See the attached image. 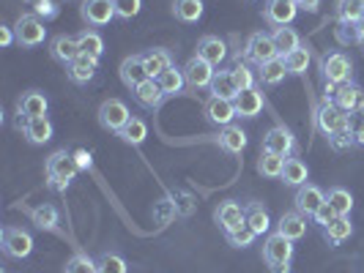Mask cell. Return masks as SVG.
<instances>
[{
    "label": "cell",
    "mask_w": 364,
    "mask_h": 273,
    "mask_svg": "<svg viewBox=\"0 0 364 273\" xmlns=\"http://www.w3.org/2000/svg\"><path fill=\"white\" fill-rule=\"evenodd\" d=\"M77 44H80V52L82 55H91V57L102 60V55H105V38L99 36L96 30H82L77 36Z\"/></svg>",
    "instance_id": "cell-39"
},
{
    "label": "cell",
    "mask_w": 364,
    "mask_h": 273,
    "mask_svg": "<svg viewBox=\"0 0 364 273\" xmlns=\"http://www.w3.org/2000/svg\"><path fill=\"white\" fill-rule=\"evenodd\" d=\"M310 178V169H307V164L301 162V159H296V156H288L285 159V169H282V178L279 181L285 183V186H293V189H299V186H304Z\"/></svg>",
    "instance_id": "cell-28"
},
{
    "label": "cell",
    "mask_w": 364,
    "mask_h": 273,
    "mask_svg": "<svg viewBox=\"0 0 364 273\" xmlns=\"http://www.w3.org/2000/svg\"><path fill=\"white\" fill-rule=\"evenodd\" d=\"M19 131H22V137L31 143V145H44V143H50L53 140V123H50V118L47 115H41V118H25V121H19Z\"/></svg>",
    "instance_id": "cell-16"
},
{
    "label": "cell",
    "mask_w": 364,
    "mask_h": 273,
    "mask_svg": "<svg viewBox=\"0 0 364 273\" xmlns=\"http://www.w3.org/2000/svg\"><path fill=\"white\" fill-rule=\"evenodd\" d=\"M334 218H337V213L331 211V205H328V202H323V205H321V208L315 211V216H312V221H315V224H321V227L326 230V227L331 224V221H334Z\"/></svg>",
    "instance_id": "cell-50"
},
{
    "label": "cell",
    "mask_w": 364,
    "mask_h": 273,
    "mask_svg": "<svg viewBox=\"0 0 364 273\" xmlns=\"http://www.w3.org/2000/svg\"><path fill=\"white\" fill-rule=\"evenodd\" d=\"M255 230L250 227V224H241L238 230H233V233H225V240L233 246V249H247V246H252L255 243Z\"/></svg>",
    "instance_id": "cell-45"
},
{
    "label": "cell",
    "mask_w": 364,
    "mask_h": 273,
    "mask_svg": "<svg viewBox=\"0 0 364 273\" xmlns=\"http://www.w3.org/2000/svg\"><path fill=\"white\" fill-rule=\"evenodd\" d=\"M17 41V33H14V28H9V25H0V44L3 47H11Z\"/></svg>",
    "instance_id": "cell-53"
},
{
    "label": "cell",
    "mask_w": 364,
    "mask_h": 273,
    "mask_svg": "<svg viewBox=\"0 0 364 273\" xmlns=\"http://www.w3.org/2000/svg\"><path fill=\"white\" fill-rule=\"evenodd\" d=\"M47 109H50V101H47L44 93L38 91H25L17 99L19 121H25V118H41V115H47Z\"/></svg>",
    "instance_id": "cell-18"
},
{
    "label": "cell",
    "mask_w": 364,
    "mask_h": 273,
    "mask_svg": "<svg viewBox=\"0 0 364 273\" xmlns=\"http://www.w3.org/2000/svg\"><path fill=\"white\" fill-rule=\"evenodd\" d=\"M233 104H236V115L238 118H257L260 112H263V91L260 88H250V91H241L233 99Z\"/></svg>",
    "instance_id": "cell-19"
},
{
    "label": "cell",
    "mask_w": 364,
    "mask_h": 273,
    "mask_svg": "<svg viewBox=\"0 0 364 273\" xmlns=\"http://www.w3.org/2000/svg\"><path fill=\"white\" fill-rule=\"evenodd\" d=\"M337 17L340 22H364V0H340Z\"/></svg>",
    "instance_id": "cell-42"
},
{
    "label": "cell",
    "mask_w": 364,
    "mask_h": 273,
    "mask_svg": "<svg viewBox=\"0 0 364 273\" xmlns=\"http://www.w3.org/2000/svg\"><path fill=\"white\" fill-rule=\"evenodd\" d=\"M247 143H250V140H247V131L241 126H233V123H230V126L219 128V147H222L225 153H233V156H236V153H241V150L247 147Z\"/></svg>",
    "instance_id": "cell-26"
},
{
    "label": "cell",
    "mask_w": 364,
    "mask_h": 273,
    "mask_svg": "<svg viewBox=\"0 0 364 273\" xmlns=\"http://www.w3.org/2000/svg\"><path fill=\"white\" fill-rule=\"evenodd\" d=\"M334 36L340 44H364V22H340Z\"/></svg>",
    "instance_id": "cell-41"
},
{
    "label": "cell",
    "mask_w": 364,
    "mask_h": 273,
    "mask_svg": "<svg viewBox=\"0 0 364 273\" xmlns=\"http://www.w3.org/2000/svg\"><path fill=\"white\" fill-rule=\"evenodd\" d=\"M356 115H362L364 118V99H362V104H359V109H356Z\"/></svg>",
    "instance_id": "cell-56"
},
{
    "label": "cell",
    "mask_w": 364,
    "mask_h": 273,
    "mask_svg": "<svg viewBox=\"0 0 364 273\" xmlns=\"http://www.w3.org/2000/svg\"><path fill=\"white\" fill-rule=\"evenodd\" d=\"M225 55H228V47H225V41L219 36H203L198 41V57H203L205 63H211L214 69L225 60Z\"/></svg>",
    "instance_id": "cell-25"
},
{
    "label": "cell",
    "mask_w": 364,
    "mask_h": 273,
    "mask_svg": "<svg viewBox=\"0 0 364 273\" xmlns=\"http://www.w3.org/2000/svg\"><path fill=\"white\" fill-rule=\"evenodd\" d=\"M63 273H99V265H96V260L88 257L85 252H74V255L69 257Z\"/></svg>",
    "instance_id": "cell-44"
},
{
    "label": "cell",
    "mask_w": 364,
    "mask_h": 273,
    "mask_svg": "<svg viewBox=\"0 0 364 273\" xmlns=\"http://www.w3.org/2000/svg\"><path fill=\"white\" fill-rule=\"evenodd\" d=\"M315 123H318V128H321L326 137H331V134H337V131H343V128H348V126H353L350 115L343 112L334 101H323V104H321L318 115H315Z\"/></svg>",
    "instance_id": "cell-8"
},
{
    "label": "cell",
    "mask_w": 364,
    "mask_h": 273,
    "mask_svg": "<svg viewBox=\"0 0 364 273\" xmlns=\"http://www.w3.org/2000/svg\"><path fill=\"white\" fill-rule=\"evenodd\" d=\"M74 162H77V167L80 169H91V153L85 150V147H80V150H74Z\"/></svg>",
    "instance_id": "cell-52"
},
{
    "label": "cell",
    "mask_w": 364,
    "mask_h": 273,
    "mask_svg": "<svg viewBox=\"0 0 364 273\" xmlns=\"http://www.w3.org/2000/svg\"><path fill=\"white\" fill-rule=\"evenodd\" d=\"M321 74H323V82L346 85L353 79V63L346 52H331L321 60Z\"/></svg>",
    "instance_id": "cell-4"
},
{
    "label": "cell",
    "mask_w": 364,
    "mask_h": 273,
    "mask_svg": "<svg viewBox=\"0 0 364 273\" xmlns=\"http://www.w3.org/2000/svg\"><path fill=\"white\" fill-rule=\"evenodd\" d=\"M143 60H146L148 77H154V79H156L162 72H167L170 66H176V63H173V55H170V50H162V47L143 52Z\"/></svg>",
    "instance_id": "cell-29"
},
{
    "label": "cell",
    "mask_w": 364,
    "mask_h": 273,
    "mask_svg": "<svg viewBox=\"0 0 364 273\" xmlns=\"http://www.w3.org/2000/svg\"><path fill=\"white\" fill-rule=\"evenodd\" d=\"M80 14L91 28H105L115 19V6L112 0H82Z\"/></svg>",
    "instance_id": "cell-14"
},
{
    "label": "cell",
    "mask_w": 364,
    "mask_h": 273,
    "mask_svg": "<svg viewBox=\"0 0 364 273\" xmlns=\"http://www.w3.org/2000/svg\"><path fill=\"white\" fill-rule=\"evenodd\" d=\"M277 233L285 235L288 240H299V238L307 235V216H301L299 211H291V213H282L279 221H277Z\"/></svg>",
    "instance_id": "cell-23"
},
{
    "label": "cell",
    "mask_w": 364,
    "mask_h": 273,
    "mask_svg": "<svg viewBox=\"0 0 364 273\" xmlns=\"http://www.w3.org/2000/svg\"><path fill=\"white\" fill-rule=\"evenodd\" d=\"M96 265L99 273H127V260L115 252H105V255L96 257Z\"/></svg>",
    "instance_id": "cell-46"
},
{
    "label": "cell",
    "mask_w": 364,
    "mask_h": 273,
    "mask_svg": "<svg viewBox=\"0 0 364 273\" xmlns=\"http://www.w3.org/2000/svg\"><path fill=\"white\" fill-rule=\"evenodd\" d=\"M282 169H285V156H277V153H269L263 150L260 159H257V172L263 178H282Z\"/></svg>",
    "instance_id": "cell-36"
},
{
    "label": "cell",
    "mask_w": 364,
    "mask_h": 273,
    "mask_svg": "<svg viewBox=\"0 0 364 273\" xmlns=\"http://www.w3.org/2000/svg\"><path fill=\"white\" fill-rule=\"evenodd\" d=\"M132 99H134L143 109H159L167 96H164V91L159 88V82L151 77V79H146V82H140L137 88H132Z\"/></svg>",
    "instance_id": "cell-17"
},
{
    "label": "cell",
    "mask_w": 364,
    "mask_h": 273,
    "mask_svg": "<svg viewBox=\"0 0 364 273\" xmlns=\"http://www.w3.org/2000/svg\"><path fill=\"white\" fill-rule=\"evenodd\" d=\"M31 3H36V0H31Z\"/></svg>",
    "instance_id": "cell-57"
},
{
    "label": "cell",
    "mask_w": 364,
    "mask_h": 273,
    "mask_svg": "<svg viewBox=\"0 0 364 273\" xmlns=\"http://www.w3.org/2000/svg\"><path fill=\"white\" fill-rule=\"evenodd\" d=\"M203 115H205V121L211 123V126H230L233 123V118L236 115V104L230 101V99H219V96H211L205 104H203Z\"/></svg>",
    "instance_id": "cell-11"
},
{
    "label": "cell",
    "mask_w": 364,
    "mask_h": 273,
    "mask_svg": "<svg viewBox=\"0 0 364 273\" xmlns=\"http://www.w3.org/2000/svg\"><path fill=\"white\" fill-rule=\"evenodd\" d=\"M364 99V91L356 85V82H346V85H340L337 88V93H334V104L343 109V112H348V115H353L356 109H359V104H362Z\"/></svg>",
    "instance_id": "cell-24"
},
{
    "label": "cell",
    "mask_w": 364,
    "mask_h": 273,
    "mask_svg": "<svg viewBox=\"0 0 364 273\" xmlns=\"http://www.w3.org/2000/svg\"><path fill=\"white\" fill-rule=\"evenodd\" d=\"M96 72H99V57H91V55H80L74 63L66 66V74L74 85H88Z\"/></svg>",
    "instance_id": "cell-21"
},
{
    "label": "cell",
    "mask_w": 364,
    "mask_h": 273,
    "mask_svg": "<svg viewBox=\"0 0 364 273\" xmlns=\"http://www.w3.org/2000/svg\"><path fill=\"white\" fill-rule=\"evenodd\" d=\"M326 202L337 216H350V211H353V194L346 186H331L326 191Z\"/></svg>",
    "instance_id": "cell-30"
},
{
    "label": "cell",
    "mask_w": 364,
    "mask_h": 273,
    "mask_svg": "<svg viewBox=\"0 0 364 273\" xmlns=\"http://www.w3.org/2000/svg\"><path fill=\"white\" fill-rule=\"evenodd\" d=\"M214 221L219 224L222 233H233L241 224H247V208H241L236 200L219 202V208L214 211Z\"/></svg>",
    "instance_id": "cell-15"
},
{
    "label": "cell",
    "mask_w": 364,
    "mask_h": 273,
    "mask_svg": "<svg viewBox=\"0 0 364 273\" xmlns=\"http://www.w3.org/2000/svg\"><path fill=\"white\" fill-rule=\"evenodd\" d=\"M47 186L55 189V191H66L69 183L77 178L80 167L74 162V153H66V150H55L53 156L47 159Z\"/></svg>",
    "instance_id": "cell-1"
},
{
    "label": "cell",
    "mask_w": 364,
    "mask_h": 273,
    "mask_svg": "<svg viewBox=\"0 0 364 273\" xmlns=\"http://www.w3.org/2000/svg\"><path fill=\"white\" fill-rule=\"evenodd\" d=\"M272 38H274V47H277L279 57H285L288 52L301 47V38H299V33H296L293 28H274Z\"/></svg>",
    "instance_id": "cell-34"
},
{
    "label": "cell",
    "mask_w": 364,
    "mask_h": 273,
    "mask_svg": "<svg viewBox=\"0 0 364 273\" xmlns=\"http://www.w3.org/2000/svg\"><path fill=\"white\" fill-rule=\"evenodd\" d=\"M282 60H285V69H288V74H304V72H307V66H310V50L301 44L299 50L288 52Z\"/></svg>",
    "instance_id": "cell-43"
},
{
    "label": "cell",
    "mask_w": 364,
    "mask_h": 273,
    "mask_svg": "<svg viewBox=\"0 0 364 273\" xmlns=\"http://www.w3.org/2000/svg\"><path fill=\"white\" fill-rule=\"evenodd\" d=\"M285 74H288V69H285V60H282V57H274L269 63L257 66V79H260L263 85H269V88L279 85V82L285 79Z\"/></svg>",
    "instance_id": "cell-33"
},
{
    "label": "cell",
    "mask_w": 364,
    "mask_h": 273,
    "mask_svg": "<svg viewBox=\"0 0 364 273\" xmlns=\"http://www.w3.org/2000/svg\"><path fill=\"white\" fill-rule=\"evenodd\" d=\"M129 121H132V112H129V107L121 99L102 101V107H99V123H102V128H107L112 134H121V128L127 126Z\"/></svg>",
    "instance_id": "cell-7"
},
{
    "label": "cell",
    "mask_w": 364,
    "mask_h": 273,
    "mask_svg": "<svg viewBox=\"0 0 364 273\" xmlns=\"http://www.w3.org/2000/svg\"><path fill=\"white\" fill-rule=\"evenodd\" d=\"M356 145L364 147V123L362 126H356Z\"/></svg>",
    "instance_id": "cell-55"
},
{
    "label": "cell",
    "mask_w": 364,
    "mask_h": 273,
    "mask_svg": "<svg viewBox=\"0 0 364 273\" xmlns=\"http://www.w3.org/2000/svg\"><path fill=\"white\" fill-rule=\"evenodd\" d=\"M247 224L255 230V235H266L269 230H272V218H269V211L263 208V205H247Z\"/></svg>",
    "instance_id": "cell-38"
},
{
    "label": "cell",
    "mask_w": 364,
    "mask_h": 273,
    "mask_svg": "<svg viewBox=\"0 0 364 273\" xmlns=\"http://www.w3.org/2000/svg\"><path fill=\"white\" fill-rule=\"evenodd\" d=\"M233 82H236L238 93L241 91H250V88H255V72L247 66V63H236L233 69Z\"/></svg>",
    "instance_id": "cell-47"
},
{
    "label": "cell",
    "mask_w": 364,
    "mask_h": 273,
    "mask_svg": "<svg viewBox=\"0 0 364 273\" xmlns=\"http://www.w3.org/2000/svg\"><path fill=\"white\" fill-rule=\"evenodd\" d=\"M214 66L211 63H205L203 57H189L186 60V66H183V77H186V88H192V91H205V88H211V82H214Z\"/></svg>",
    "instance_id": "cell-10"
},
{
    "label": "cell",
    "mask_w": 364,
    "mask_h": 273,
    "mask_svg": "<svg viewBox=\"0 0 364 273\" xmlns=\"http://www.w3.org/2000/svg\"><path fill=\"white\" fill-rule=\"evenodd\" d=\"M353 235V224H350V216H337L326 230H323V238H326L331 246H340L343 240Z\"/></svg>",
    "instance_id": "cell-35"
},
{
    "label": "cell",
    "mask_w": 364,
    "mask_h": 273,
    "mask_svg": "<svg viewBox=\"0 0 364 273\" xmlns=\"http://www.w3.org/2000/svg\"><path fill=\"white\" fill-rule=\"evenodd\" d=\"M293 202H296V211H299L301 216L312 218L315 216V211L326 202V191H323L321 186H315V183H304V186H299V189H296Z\"/></svg>",
    "instance_id": "cell-12"
},
{
    "label": "cell",
    "mask_w": 364,
    "mask_h": 273,
    "mask_svg": "<svg viewBox=\"0 0 364 273\" xmlns=\"http://www.w3.org/2000/svg\"><path fill=\"white\" fill-rule=\"evenodd\" d=\"M33 14L44 19H53V17H58V6H55L53 0H36V3H33Z\"/></svg>",
    "instance_id": "cell-51"
},
{
    "label": "cell",
    "mask_w": 364,
    "mask_h": 273,
    "mask_svg": "<svg viewBox=\"0 0 364 273\" xmlns=\"http://www.w3.org/2000/svg\"><path fill=\"white\" fill-rule=\"evenodd\" d=\"M14 33H17L19 47H38L47 38V28H44L41 17H36V14H22L17 19V25H14Z\"/></svg>",
    "instance_id": "cell-9"
},
{
    "label": "cell",
    "mask_w": 364,
    "mask_h": 273,
    "mask_svg": "<svg viewBox=\"0 0 364 273\" xmlns=\"http://www.w3.org/2000/svg\"><path fill=\"white\" fill-rule=\"evenodd\" d=\"M211 96H219V99H236L238 96V88L236 82H233V72L230 69H219L217 74H214V82H211Z\"/></svg>",
    "instance_id": "cell-32"
},
{
    "label": "cell",
    "mask_w": 364,
    "mask_h": 273,
    "mask_svg": "<svg viewBox=\"0 0 364 273\" xmlns=\"http://www.w3.org/2000/svg\"><path fill=\"white\" fill-rule=\"evenodd\" d=\"M0 240H3V255L11 260H25L33 252V235L22 227H6Z\"/></svg>",
    "instance_id": "cell-5"
},
{
    "label": "cell",
    "mask_w": 364,
    "mask_h": 273,
    "mask_svg": "<svg viewBox=\"0 0 364 273\" xmlns=\"http://www.w3.org/2000/svg\"><path fill=\"white\" fill-rule=\"evenodd\" d=\"M296 6H299L301 11H310V14H315V11L321 9V0H296Z\"/></svg>",
    "instance_id": "cell-54"
},
{
    "label": "cell",
    "mask_w": 364,
    "mask_h": 273,
    "mask_svg": "<svg viewBox=\"0 0 364 273\" xmlns=\"http://www.w3.org/2000/svg\"><path fill=\"white\" fill-rule=\"evenodd\" d=\"M173 14L176 19L192 25L203 17V0H173Z\"/></svg>",
    "instance_id": "cell-37"
},
{
    "label": "cell",
    "mask_w": 364,
    "mask_h": 273,
    "mask_svg": "<svg viewBox=\"0 0 364 273\" xmlns=\"http://www.w3.org/2000/svg\"><path fill=\"white\" fill-rule=\"evenodd\" d=\"M31 221L36 224L38 230L58 233V224H60V211L55 208L53 202H41L38 208H33V211H31Z\"/></svg>",
    "instance_id": "cell-27"
},
{
    "label": "cell",
    "mask_w": 364,
    "mask_h": 273,
    "mask_svg": "<svg viewBox=\"0 0 364 273\" xmlns=\"http://www.w3.org/2000/svg\"><path fill=\"white\" fill-rule=\"evenodd\" d=\"M156 82H159V88L164 91V96H181L183 88H186L183 69H176V66H170L167 72L159 74V77H156Z\"/></svg>",
    "instance_id": "cell-31"
},
{
    "label": "cell",
    "mask_w": 364,
    "mask_h": 273,
    "mask_svg": "<svg viewBox=\"0 0 364 273\" xmlns=\"http://www.w3.org/2000/svg\"><path fill=\"white\" fill-rule=\"evenodd\" d=\"M328 145L334 147V150H346V147H353L356 145V126H348L343 131H337V134H331L326 137Z\"/></svg>",
    "instance_id": "cell-48"
},
{
    "label": "cell",
    "mask_w": 364,
    "mask_h": 273,
    "mask_svg": "<svg viewBox=\"0 0 364 273\" xmlns=\"http://www.w3.org/2000/svg\"><path fill=\"white\" fill-rule=\"evenodd\" d=\"M263 150L288 159V156H293V153L299 150V143H296V137H293L291 128L282 126V123H277V126H272L266 134H263Z\"/></svg>",
    "instance_id": "cell-6"
},
{
    "label": "cell",
    "mask_w": 364,
    "mask_h": 273,
    "mask_svg": "<svg viewBox=\"0 0 364 273\" xmlns=\"http://www.w3.org/2000/svg\"><path fill=\"white\" fill-rule=\"evenodd\" d=\"M121 79H124V85H127L129 91L137 88L140 82L151 79L143 55H129V57H124V63H121Z\"/></svg>",
    "instance_id": "cell-20"
},
{
    "label": "cell",
    "mask_w": 364,
    "mask_h": 273,
    "mask_svg": "<svg viewBox=\"0 0 364 273\" xmlns=\"http://www.w3.org/2000/svg\"><path fill=\"white\" fill-rule=\"evenodd\" d=\"M112 6H115V17L132 19V17H137V14H140L143 0H112Z\"/></svg>",
    "instance_id": "cell-49"
},
{
    "label": "cell",
    "mask_w": 364,
    "mask_h": 273,
    "mask_svg": "<svg viewBox=\"0 0 364 273\" xmlns=\"http://www.w3.org/2000/svg\"><path fill=\"white\" fill-rule=\"evenodd\" d=\"M274 57H279V52H277V47H274L272 33L257 30V33H252V36L247 38V47H244V60H247V63L263 66V63H269Z\"/></svg>",
    "instance_id": "cell-3"
},
{
    "label": "cell",
    "mask_w": 364,
    "mask_h": 273,
    "mask_svg": "<svg viewBox=\"0 0 364 273\" xmlns=\"http://www.w3.org/2000/svg\"><path fill=\"white\" fill-rule=\"evenodd\" d=\"M293 240H288L279 233H272V235L263 240V260L266 265L272 268V273H291V262H293Z\"/></svg>",
    "instance_id": "cell-2"
},
{
    "label": "cell",
    "mask_w": 364,
    "mask_h": 273,
    "mask_svg": "<svg viewBox=\"0 0 364 273\" xmlns=\"http://www.w3.org/2000/svg\"><path fill=\"white\" fill-rule=\"evenodd\" d=\"M124 143H129V145H143L148 137V126L143 118H132L127 126L121 128V134H118Z\"/></svg>",
    "instance_id": "cell-40"
},
{
    "label": "cell",
    "mask_w": 364,
    "mask_h": 273,
    "mask_svg": "<svg viewBox=\"0 0 364 273\" xmlns=\"http://www.w3.org/2000/svg\"><path fill=\"white\" fill-rule=\"evenodd\" d=\"M50 55H53L58 63L69 66V63H74L82 52H80V44H77L74 36H55L53 41H50Z\"/></svg>",
    "instance_id": "cell-22"
},
{
    "label": "cell",
    "mask_w": 364,
    "mask_h": 273,
    "mask_svg": "<svg viewBox=\"0 0 364 273\" xmlns=\"http://www.w3.org/2000/svg\"><path fill=\"white\" fill-rule=\"evenodd\" d=\"M299 14L296 0H266L263 6V19L274 28H288Z\"/></svg>",
    "instance_id": "cell-13"
}]
</instances>
